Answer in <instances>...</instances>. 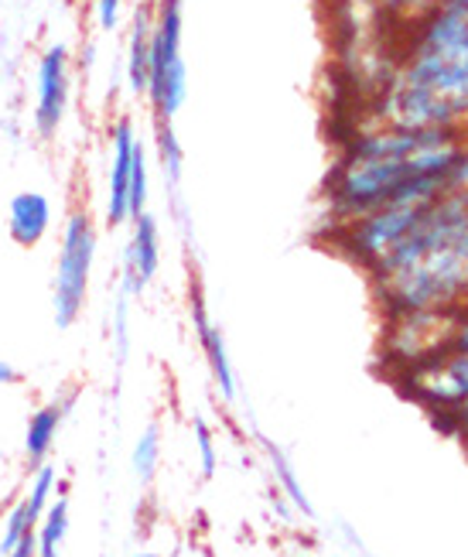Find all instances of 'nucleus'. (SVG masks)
<instances>
[{
    "label": "nucleus",
    "instance_id": "nucleus-1",
    "mask_svg": "<svg viewBox=\"0 0 468 557\" xmlns=\"http://www.w3.org/2000/svg\"><path fill=\"white\" fill-rule=\"evenodd\" d=\"M468 188V134L373 124L356 131L325 178L332 226L386 202H431Z\"/></svg>",
    "mask_w": 468,
    "mask_h": 557
},
{
    "label": "nucleus",
    "instance_id": "nucleus-2",
    "mask_svg": "<svg viewBox=\"0 0 468 557\" xmlns=\"http://www.w3.org/2000/svg\"><path fill=\"white\" fill-rule=\"evenodd\" d=\"M373 124L468 134V17L434 4L410 17Z\"/></svg>",
    "mask_w": 468,
    "mask_h": 557
},
{
    "label": "nucleus",
    "instance_id": "nucleus-3",
    "mask_svg": "<svg viewBox=\"0 0 468 557\" xmlns=\"http://www.w3.org/2000/svg\"><path fill=\"white\" fill-rule=\"evenodd\" d=\"M366 274L386 319L455 314L468 298V188L431 199Z\"/></svg>",
    "mask_w": 468,
    "mask_h": 557
},
{
    "label": "nucleus",
    "instance_id": "nucleus-4",
    "mask_svg": "<svg viewBox=\"0 0 468 557\" xmlns=\"http://www.w3.org/2000/svg\"><path fill=\"white\" fill-rule=\"evenodd\" d=\"M96 253H100V226H96L89 209H72L62 223L59 236V257L52 274V314L56 329H72L86 311Z\"/></svg>",
    "mask_w": 468,
    "mask_h": 557
},
{
    "label": "nucleus",
    "instance_id": "nucleus-5",
    "mask_svg": "<svg viewBox=\"0 0 468 557\" xmlns=\"http://www.w3.org/2000/svg\"><path fill=\"white\" fill-rule=\"evenodd\" d=\"M147 107L155 124H175L188 100V65H185V11L182 0H158L151 32V83Z\"/></svg>",
    "mask_w": 468,
    "mask_h": 557
},
{
    "label": "nucleus",
    "instance_id": "nucleus-6",
    "mask_svg": "<svg viewBox=\"0 0 468 557\" xmlns=\"http://www.w3.org/2000/svg\"><path fill=\"white\" fill-rule=\"evenodd\" d=\"M404 391L431 414H452L468 407V349L445 346L404 367Z\"/></svg>",
    "mask_w": 468,
    "mask_h": 557
},
{
    "label": "nucleus",
    "instance_id": "nucleus-7",
    "mask_svg": "<svg viewBox=\"0 0 468 557\" xmlns=\"http://www.w3.org/2000/svg\"><path fill=\"white\" fill-rule=\"evenodd\" d=\"M72 103V55L65 41H52L35 65V134L56 140Z\"/></svg>",
    "mask_w": 468,
    "mask_h": 557
},
{
    "label": "nucleus",
    "instance_id": "nucleus-8",
    "mask_svg": "<svg viewBox=\"0 0 468 557\" xmlns=\"http://www.w3.org/2000/svg\"><path fill=\"white\" fill-rule=\"evenodd\" d=\"M144 137L131 116H116L107 134V185H103V220L110 230L131 223V172L134 154Z\"/></svg>",
    "mask_w": 468,
    "mask_h": 557
},
{
    "label": "nucleus",
    "instance_id": "nucleus-9",
    "mask_svg": "<svg viewBox=\"0 0 468 557\" xmlns=\"http://www.w3.org/2000/svg\"><path fill=\"white\" fill-rule=\"evenodd\" d=\"M127 247H123V271L120 284H127L134 295L151 284L161 271V226L155 212H144L127 223Z\"/></svg>",
    "mask_w": 468,
    "mask_h": 557
},
{
    "label": "nucleus",
    "instance_id": "nucleus-10",
    "mask_svg": "<svg viewBox=\"0 0 468 557\" xmlns=\"http://www.w3.org/2000/svg\"><path fill=\"white\" fill-rule=\"evenodd\" d=\"M151 32H155V4H137L131 28H127V48H123V83H127L134 100L147 96L151 83Z\"/></svg>",
    "mask_w": 468,
    "mask_h": 557
},
{
    "label": "nucleus",
    "instance_id": "nucleus-11",
    "mask_svg": "<svg viewBox=\"0 0 468 557\" xmlns=\"http://www.w3.org/2000/svg\"><path fill=\"white\" fill-rule=\"evenodd\" d=\"M52 199L38 188H24L8 202V236L21 250H35L52 230Z\"/></svg>",
    "mask_w": 468,
    "mask_h": 557
},
{
    "label": "nucleus",
    "instance_id": "nucleus-12",
    "mask_svg": "<svg viewBox=\"0 0 468 557\" xmlns=\"http://www.w3.org/2000/svg\"><path fill=\"white\" fill-rule=\"evenodd\" d=\"M192 325H195V335H199V343H202V352H206V362L212 370L219 394H223L226 400H233L236 397V373H233V359H230V349H226V338H223V329L209 319L206 301L199 295L192 298Z\"/></svg>",
    "mask_w": 468,
    "mask_h": 557
},
{
    "label": "nucleus",
    "instance_id": "nucleus-13",
    "mask_svg": "<svg viewBox=\"0 0 468 557\" xmlns=\"http://www.w3.org/2000/svg\"><path fill=\"white\" fill-rule=\"evenodd\" d=\"M69 407H72L69 400H52V404L38 407L32 414L28 431H24V455H28L32 466L48 462V455H52V448L59 442V431H62Z\"/></svg>",
    "mask_w": 468,
    "mask_h": 557
},
{
    "label": "nucleus",
    "instance_id": "nucleus-14",
    "mask_svg": "<svg viewBox=\"0 0 468 557\" xmlns=\"http://www.w3.org/2000/svg\"><path fill=\"white\" fill-rule=\"evenodd\" d=\"M69 537V499L56 496L52 506L38 520V554L35 557H62Z\"/></svg>",
    "mask_w": 468,
    "mask_h": 557
},
{
    "label": "nucleus",
    "instance_id": "nucleus-15",
    "mask_svg": "<svg viewBox=\"0 0 468 557\" xmlns=\"http://www.w3.org/2000/svg\"><path fill=\"white\" fill-rule=\"evenodd\" d=\"M155 144H158L161 175H164L171 191H178L182 172H185V151H182V140L175 134V124H155Z\"/></svg>",
    "mask_w": 468,
    "mask_h": 557
},
{
    "label": "nucleus",
    "instance_id": "nucleus-16",
    "mask_svg": "<svg viewBox=\"0 0 468 557\" xmlns=\"http://www.w3.org/2000/svg\"><path fill=\"white\" fill-rule=\"evenodd\" d=\"M161 466V428L158 424H147L144 434L134 442V451H131V469L137 475V482H151L155 472Z\"/></svg>",
    "mask_w": 468,
    "mask_h": 557
},
{
    "label": "nucleus",
    "instance_id": "nucleus-17",
    "mask_svg": "<svg viewBox=\"0 0 468 557\" xmlns=\"http://www.w3.org/2000/svg\"><path fill=\"white\" fill-rule=\"evenodd\" d=\"M263 448H267V458H270V466H274V475H278V482L284 486V493H287V499L298 506V510L305 513V517H315V506H311V499L305 496V490H301V482H298V475H294V466H291V458L278 448V445H270V442H263Z\"/></svg>",
    "mask_w": 468,
    "mask_h": 557
},
{
    "label": "nucleus",
    "instance_id": "nucleus-18",
    "mask_svg": "<svg viewBox=\"0 0 468 557\" xmlns=\"http://www.w3.org/2000/svg\"><path fill=\"white\" fill-rule=\"evenodd\" d=\"M134 290L127 284H120L116 301H113V314H110V335H113V349H116V362L127 359L131 349V305H134Z\"/></svg>",
    "mask_w": 468,
    "mask_h": 557
},
{
    "label": "nucleus",
    "instance_id": "nucleus-19",
    "mask_svg": "<svg viewBox=\"0 0 468 557\" xmlns=\"http://www.w3.org/2000/svg\"><path fill=\"white\" fill-rule=\"evenodd\" d=\"M147 199H151V161H147V144L140 140L131 172V220L147 212Z\"/></svg>",
    "mask_w": 468,
    "mask_h": 557
},
{
    "label": "nucleus",
    "instance_id": "nucleus-20",
    "mask_svg": "<svg viewBox=\"0 0 468 557\" xmlns=\"http://www.w3.org/2000/svg\"><path fill=\"white\" fill-rule=\"evenodd\" d=\"M56 490H59V469L52 462H41V466H35L32 486H28V493H24V499H28V506L41 517L48 506H52Z\"/></svg>",
    "mask_w": 468,
    "mask_h": 557
},
{
    "label": "nucleus",
    "instance_id": "nucleus-21",
    "mask_svg": "<svg viewBox=\"0 0 468 557\" xmlns=\"http://www.w3.org/2000/svg\"><path fill=\"white\" fill-rule=\"evenodd\" d=\"M123 8L127 0H93V21H96V32L113 35L120 24H123Z\"/></svg>",
    "mask_w": 468,
    "mask_h": 557
},
{
    "label": "nucleus",
    "instance_id": "nucleus-22",
    "mask_svg": "<svg viewBox=\"0 0 468 557\" xmlns=\"http://www.w3.org/2000/svg\"><path fill=\"white\" fill-rule=\"evenodd\" d=\"M195 448H199V462H202V475L212 479L219 469V455H215V438L206 421H195Z\"/></svg>",
    "mask_w": 468,
    "mask_h": 557
},
{
    "label": "nucleus",
    "instance_id": "nucleus-23",
    "mask_svg": "<svg viewBox=\"0 0 468 557\" xmlns=\"http://www.w3.org/2000/svg\"><path fill=\"white\" fill-rule=\"evenodd\" d=\"M373 8L386 11V14H404V17H414L421 14L424 8H431V0H369Z\"/></svg>",
    "mask_w": 468,
    "mask_h": 557
},
{
    "label": "nucleus",
    "instance_id": "nucleus-24",
    "mask_svg": "<svg viewBox=\"0 0 468 557\" xmlns=\"http://www.w3.org/2000/svg\"><path fill=\"white\" fill-rule=\"evenodd\" d=\"M448 346H458V349H468V298L458 305L455 311V325H452V343Z\"/></svg>",
    "mask_w": 468,
    "mask_h": 557
},
{
    "label": "nucleus",
    "instance_id": "nucleus-25",
    "mask_svg": "<svg viewBox=\"0 0 468 557\" xmlns=\"http://www.w3.org/2000/svg\"><path fill=\"white\" fill-rule=\"evenodd\" d=\"M21 380V373L11 367V362L8 359H0V386H14Z\"/></svg>",
    "mask_w": 468,
    "mask_h": 557
},
{
    "label": "nucleus",
    "instance_id": "nucleus-26",
    "mask_svg": "<svg viewBox=\"0 0 468 557\" xmlns=\"http://www.w3.org/2000/svg\"><path fill=\"white\" fill-rule=\"evenodd\" d=\"M434 8H445V11H455L461 17H468V0H431Z\"/></svg>",
    "mask_w": 468,
    "mask_h": 557
},
{
    "label": "nucleus",
    "instance_id": "nucleus-27",
    "mask_svg": "<svg viewBox=\"0 0 468 557\" xmlns=\"http://www.w3.org/2000/svg\"><path fill=\"white\" fill-rule=\"evenodd\" d=\"M455 431L461 434V442H465V448H468V407L458 410V428H455Z\"/></svg>",
    "mask_w": 468,
    "mask_h": 557
},
{
    "label": "nucleus",
    "instance_id": "nucleus-28",
    "mask_svg": "<svg viewBox=\"0 0 468 557\" xmlns=\"http://www.w3.org/2000/svg\"><path fill=\"white\" fill-rule=\"evenodd\" d=\"M134 557H161V554H155V550H137Z\"/></svg>",
    "mask_w": 468,
    "mask_h": 557
},
{
    "label": "nucleus",
    "instance_id": "nucleus-29",
    "mask_svg": "<svg viewBox=\"0 0 468 557\" xmlns=\"http://www.w3.org/2000/svg\"><path fill=\"white\" fill-rule=\"evenodd\" d=\"M144 4H158V0H144Z\"/></svg>",
    "mask_w": 468,
    "mask_h": 557
},
{
    "label": "nucleus",
    "instance_id": "nucleus-30",
    "mask_svg": "<svg viewBox=\"0 0 468 557\" xmlns=\"http://www.w3.org/2000/svg\"><path fill=\"white\" fill-rule=\"evenodd\" d=\"M69 4H76V0H69Z\"/></svg>",
    "mask_w": 468,
    "mask_h": 557
}]
</instances>
